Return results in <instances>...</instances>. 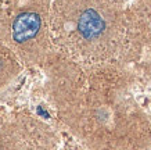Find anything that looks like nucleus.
I'll use <instances>...</instances> for the list:
<instances>
[{
  "label": "nucleus",
  "instance_id": "obj_1",
  "mask_svg": "<svg viewBox=\"0 0 151 150\" xmlns=\"http://www.w3.org/2000/svg\"><path fill=\"white\" fill-rule=\"evenodd\" d=\"M55 117L93 150H144L151 120L124 65H86L54 53L45 65Z\"/></svg>",
  "mask_w": 151,
  "mask_h": 150
},
{
  "label": "nucleus",
  "instance_id": "obj_2",
  "mask_svg": "<svg viewBox=\"0 0 151 150\" xmlns=\"http://www.w3.org/2000/svg\"><path fill=\"white\" fill-rule=\"evenodd\" d=\"M50 33L57 54L86 65L128 67L151 47L150 14L124 0H50Z\"/></svg>",
  "mask_w": 151,
  "mask_h": 150
},
{
  "label": "nucleus",
  "instance_id": "obj_3",
  "mask_svg": "<svg viewBox=\"0 0 151 150\" xmlns=\"http://www.w3.org/2000/svg\"><path fill=\"white\" fill-rule=\"evenodd\" d=\"M0 42L27 67H45L54 54L50 0H0Z\"/></svg>",
  "mask_w": 151,
  "mask_h": 150
},
{
  "label": "nucleus",
  "instance_id": "obj_4",
  "mask_svg": "<svg viewBox=\"0 0 151 150\" xmlns=\"http://www.w3.org/2000/svg\"><path fill=\"white\" fill-rule=\"evenodd\" d=\"M24 67L18 56L0 42V92L18 77Z\"/></svg>",
  "mask_w": 151,
  "mask_h": 150
},
{
  "label": "nucleus",
  "instance_id": "obj_5",
  "mask_svg": "<svg viewBox=\"0 0 151 150\" xmlns=\"http://www.w3.org/2000/svg\"><path fill=\"white\" fill-rule=\"evenodd\" d=\"M139 6L143 7L147 13H151V0H139Z\"/></svg>",
  "mask_w": 151,
  "mask_h": 150
},
{
  "label": "nucleus",
  "instance_id": "obj_6",
  "mask_svg": "<svg viewBox=\"0 0 151 150\" xmlns=\"http://www.w3.org/2000/svg\"><path fill=\"white\" fill-rule=\"evenodd\" d=\"M146 74L148 75V78H150V81H151V63L146 67Z\"/></svg>",
  "mask_w": 151,
  "mask_h": 150
}]
</instances>
